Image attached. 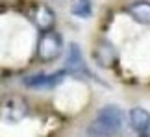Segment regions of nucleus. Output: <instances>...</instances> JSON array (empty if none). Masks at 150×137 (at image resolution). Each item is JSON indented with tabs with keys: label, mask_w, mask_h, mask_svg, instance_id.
I'll use <instances>...</instances> for the list:
<instances>
[{
	"label": "nucleus",
	"mask_w": 150,
	"mask_h": 137,
	"mask_svg": "<svg viewBox=\"0 0 150 137\" xmlns=\"http://www.w3.org/2000/svg\"><path fill=\"white\" fill-rule=\"evenodd\" d=\"M124 115L117 106H104L102 109H98L96 119L93 124L87 128L89 137H111L122 128Z\"/></svg>",
	"instance_id": "obj_1"
},
{
	"label": "nucleus",
	"mask_w": 150,
	"mask_h": 137,
	"mask_svg": "<svg viewBox=\"0 0 150 137\" xmlns=\"http://www.w3.org/2000/svg\"><path fill=\"white\" fill-rule=\"evenodd\" d=\"M61 48H63V41H61L59 33L47 32V33L41 35V39H39L37 56H39L41 61H54L57 56L61 54Z\"/></svg>",
	"instance_id": "obj_2"
},
{
	"label": "nucleus",
	"mask_w": 150,
	"mask_h": 137,
	"mask_svg": "<svg viewBox=\"0 0 150 137\" xmlns=\"http://www.w3.org/2000/svg\"><path fill=\"white\" fill-rule=\"evenodd\" d=\"M26 113H28V106L19 96H11L2 106V117L6 122H19L26 117Z\"/></svg>",
	"instance_id": "obj_3"
},
{
	"label": "nucleus",
	"mask_w": 150,
	"mask_h": 137,
	"mask_svg": "<svg viewBox=\"0 0 150 137\" xmlns=\"http://www.w3.org/2000/svg\"><path fill=\"white\" fill-rule=\"evenodd\" d=\"M67 71H59L56 74H43V72H37V74H30L28 78H24V85L30 89H50L57 85L65 78Z\"/></svg>",
	"instance_id": "obj_4"
},
{
	"label": "nucleus",
	"mask_w": 150,
	"mask_h": 137,
	"mask_svg": "<svg viewBox=\"0 0 150 137\" xmlns=\"http://www.w3.org/2000/svg\"><path fill=\"white\" fill-rule=\"evenodd\" d=\"M67 71L72 72V74H82V72H87L85 68V61H83V56H82V50L76 43H71L69 44V54H67Z\"/></svg>",
	"instance_id": "obj_5"
},
{
	"label": "nucleus",
	"mask_w": 150,
	"mask_h": 137,
	"mask_svg": "<svg viewBox=\"0 0 150 137\" xmlns=\"http://www.w3.org/2000/svg\"><path fill=\"white\" fill-rule=\"evenodd\" d=\"M33 20H35L37 28L41 32H52V28H54V22H56V15L54 11H52L48 6H37L35 8V15H33Z\"/></svg>",
	"instance_id": "obj_6"
},
{
	"label": "nucleus",
	"mask_w": 150,
	"mask_h": 137,
	"mask_svg": "<svg viewBox=\"0 0 150 137\" xmlns=\"http://www.w3.org/2000/svg\"><path fill=\"white\" fill-rule=\"evenodd\" d=\"M130 124L135 132L139 133H145L146 130L150 128V113L145 109V107H132L130 109Z\"/></svg>",
	"instance_id": "obj_7"
},
{
	"label": "nucleus",
	"mask_w": 150,
	"mask_h": 137,
	"mask_svg": "<svg viewBox=\"0 0 150 137\" xmlns=\"http://www.w3.org/2000/svg\"><path fill=\"white\" fill-rule=\"evenodd\" d=\"M128 13L134 17V20L141 24H150V2L146 0H137L128 6Z\"/></svg>",
	"instance_id": "obj_8"
},
{
	"label": "nucleus",
	"mask_w": 150,
	"mask_h": 137,
	"mask_svg": "<svg viewBox=\"0 0 150 137\" xmlns=\"http://www.w3.org/2000/svg\"><path fill=\"white\" fill-rule=\"evenodd\" d=\"M95 56H96V61L102 65V67H111L115 63V50L109 43L102 41L98 44V48L95 50Z\"/></svg>",
	"instance_id": "obj_9"
},
{
	"label": "nucleus",
	"mask_w": 150,
	"mask_h": 137,
	"mask_svg": "<svg viewBox=\"0 0 150 137\" xmlns=\"http://www.w3.org/2000/svg\"><path fill=\"white\" fill-rule=\"evenodd\" d=\"M72 15L80 17V19H89L91 17V0H76L72 4Z\"/></svg>",
	"instance_id": "obj_10"
}]
</instances>
